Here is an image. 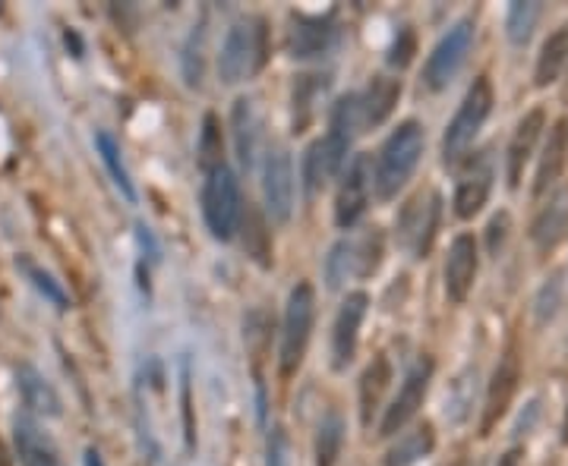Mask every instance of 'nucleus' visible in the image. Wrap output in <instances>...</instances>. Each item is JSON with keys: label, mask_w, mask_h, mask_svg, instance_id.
<instances>
[{"label": "nucleus", "mask_w": 568, "mask_h": 466, "mask_svg": "<svg viewBox=\"0 0 568 466\" xmlns=\"http://www.w3.org/2000/svg\"><path fill=\"white\" fill-rule=\"evenodd\" d=\"M420 155H423V126L418 120H404L386 139V146L379 148V158H376L373 186L383 203L395 199L408 186V180L418 171Z\"/></svg>", "instance_id": "obj_1"}, {"label": "nucleus", "mask_w": 568, "mask_h": 466, "mask_svg": "<svg viewBox=\"0 0 568 466\" xmlns=\"http://www.w3.org/2000/svg\"><path fill=\"white\" fill-rule=\"evenodd\" d=\"M266 63V20H243L234 23L221 54H218V76L225 86H238L250 79L259 66Z\"/></svg>", "instance_id": "obj_2"}, {"label": "nucleus", "mask_w": 568, "mask_h": 466, "mask_svg": "<svg viewBox=\"0 0 568 466\" xmlns=\"http://www.w3.org/2000/svg\"><path fill=\"white\" fill-rule=\"evenodd\" d=\"M203 218L215 240H231L243 218V199H240V183L231 168H215L206 174L203 186Z\"/></svg>", "instance_id": "obj_3"}, {"label": "nucleus", "mask_w": 568, "mask_h": 466, "mask_svg": "<svg viewBox=\"0 0 568 466\" xmlns=\"http://www.w3.org/2000/svg\"><path fill=\"white\" fill-rule=\"evenodd\" d=\"M439 214H443V196L436 189L418 193L411 203L401 208L398 224H395V236H398V246L404 253H411V259H426L430 256L436 231H439Z\"/></svg>", "instance_id": "obj_4"}, {"label": "nucleus", "mask_w": 568, "mask_h": 466, "mask_svg": "<svg viewBox=\"0 0 568 466\" xmlns=\"http://www.w3.org/2000/svg\"><path fill=\"white\" fill-rule=\"evenodd\" d=\"M493 111V86L486 76L474 79V86L468 88L458 114L451 116L449 130H446V139H443V158L446 164H455L468 148L474 146L478 133L483 130L486 116Z\"/></svg>", "instance_id": "obj_5"}, {"label": "nucleus", "mask_w": 568, "mask_h": 466, "mask_svg": "<svg viewBox=\"0 0 568 466\" xmlns=\"http://www.w3.org/2000/svg\"><path fill=\"white\" fill-rule=\"evenodd\" d=\"M313 321H316V293L303 281L291 291L288 309H285V328H281V376L285 379L298 372L306 356Z\"/></svg>", "instance_id": "obj_6"}, {"label": "nucleus", "mask_w": 568, "mask_h": 466, "mask_svg": "<svg viewBox=\"0 0 568 466\" xmlns=\"http://www.w3.org/2000/svg\"><path fill=\"white\" fill-rule=\"evenodd\" d=\"M471 45H474V20H458L443 38L439 45L433 48V54L426 58L423 66V83L433 91H443L451 79L458 76V70L464 66V60L471 54Z\"/></svg>", "instance_id": "obj_7"}, {"label": "nucleus", "mask_w": 568, "mask_h": 466, "mask_svg": "<svg viewBox=\"0 0 568 466\" xmlns=\"http://www.w3.org/2000/svg\"><path fill=\"white\" fill-rule=\"evenodd\" d=\"M263 199L275 224H288L294 211V161L288 148H271L263 164Z\"/></svg>", "instance_id": "obj_8"}, {"label": "nucleus", "mask_w": 568, "mask_h": 466, "mask_svg": "<svg viewBox=\"0 0 568 466\" xmlns=\"http://www.w3.org/2000/svg\"><path fill=\"white\" fill-rule=\"evenodd\" d=\"M518 381H521V353H518V344L511 341L506 353L499 356V366L490 379V388H486V407H483V419H480V436L486 438L496 422L509 413L511 401L518 394Z\"/></svg>", "instance_id": "obj_9"}, {"label": "nucleus", "mask_w": 568, "mask_h": 466, "mask_svg": "<svg viewBox=\"0 0 568 466\" xmlns=\"http://www.w3.org/2000/svg\"><path fill=\"white\" fill-rule=\"evenodd\" d=\"M370 186H373V161L370 155H358L348 171L341 176V186H338V196H335V221L338 228H354L363 211H366V203H370Z\"/></svg>", "instance_id": "obj_10"}, {"label": "nucleus", "mask_w": 568, "mask_h": 466, "mask_svg": "<svg viewBox=\"0 0 568 466\" xmlns=\"http://www.w3.org/2000/svg\"><path fill=\"white\" fill-rule=\"evenodd\" d=\"M430 379H433V363L430 359H420L418 366L408 372V379L401 384L398 397L391 401V407L386 409V416L379 422V436H398L418 416V409L423 407V397H426V388H430Z\"/></svg>", "instance_id": "obj_11"}, {"label": "nucleus", "mask_w": 568, "mask_h": 466, "mask_svg": "<svg viewBox=\"0 0 568 466\" xmlns=\"http://www.w3.org/2000/svg\"><path fill=\"white\" fill-rule=\"evenodd\" d=\"M366 306L370 296L366 293H348V299L341 303L338 316H335V328H331V366L341 372L351 366L354 353H358L360 324L366 319Z\"/></svg>", "instance_id": "obj_12"}, {"label": "nucleus", "mask_w": 568, "mask_h": 466, "mask_svg": "<svg viewBox=\"0 0 568 466\" xmlns=\"http://www.w3.org/2000/svg\"><path fill=\"white\" fill-rule=\"evenodd\" d=\"M478 240L471 233H458L451 240L449 259H446V293L451 303H464L471 296L474 281H478Z\"/></svg>", "instance_id": "obj_13"}, {"label": "nucleus", "mask_w": 568, "mask_h": 466, "mask_svg": "<svg viewBox=\"0 0 568 466\" xmlns=\"http://www.w3.org/2000/svg\"><path fill=\"white\" fill-rule=\"evenodd\" d=\"M345 151H348V146L338 136H331V133L326 139H316L313 146L306 148L303 168H300L303 171V189H306V196H316L331 176L338 174V168L345 161Z\"/></svg>", "instance_id": "obj_14"}, {"label": "nucleus", "mask_w": 568, "mask_h": 466, "mask_svg": "<svg viewBox=\"0 0 568 466\" xmlns=\"http://www.w3.org/2000/svg\"><path fill=\"white\" fill-rule=\"evenodd\" d=\"M543 130H546V114H543V108L528 111V114L521 116V123L515 126V133H511V143H509V186L511 189H518V186H521L524 168H528V161H531V155H534V148H537L540 133H543Z\"/></svg>", "instance_id": "obj_15"}, {"label": "nucleus", "mask_w": 568, "mask_h": 466, "mask_svg": "<svg viewBox=\"0 0 568 466\" xmlns=\"http://www.w3.org/2000/svg\"><path fill=\"white\" fill-rule=\"evenodd\" d=\"M331 45H335V23L323 16H298L288 32V51L298 60L323 58Z\"/></svg>", "instance_id": "obj_16"}, {"label": "nucleus", "mask_w": 568, "mask_h": 466, "mask_svg": "<svg viewBox=\"0 0 568 466\" xmlns=\"http://www.w3.org/2000/svg\"><path fill=\"white\" fill-rule=\"evenodd\" d=\"M568 161V120H556L549 136H546V146H543V155H540V168H537V180H534V196H546L559 176L566 171Z\"/></svg>", "instance_id": "obj_17"}, {"label": "nucleus", "mask_w": 568, "mask_h": 466, "mask_svg": "<svg viewBox=\"0 0 568 466\" xmlns=\"http://www.w3.org/2000/svg\"><path fill=\"white\" fill-rule=\"evenodd\" d=\"M568 236V189H559L549 196V203L540 208L537 221L531 228V240L537 243V249L549 253L556 249Z\"/></svg>", "instance_id": "obj_18"}, {"label": "nucleus", "mask_w": 568, "mask_h": 466, "mask_svg": "<svg viewBox=\"0 0 568 466\" xmlns=\"http://www.w3.org/2000/svg\"><path fill=\"white\" fill-rule=\"evenodd\" d=\"M13 444H16V457L23 466H60L58 447L32 419L13 422Z\"/></svg>", "instance_id": "obj_19"}, {"label": "nucleus", "mask_w": 568, "mask_h": 466, "mask_svg": "<svg viewBox=\"0 0 568 466\" xmlns=\"http://www.w3.org/2000/svg\"><path fill=\"white\" fill-rule=\"evenodd\" d=\"M16 388L23 404L38 413V416H60L58 391L48 384V379L35 369V366H20L16 369Z\"/></svg>", "instance_id": "obj_20"}, {"label": "nucleus", "mask_w": 568, "mask_h": 466, "mask_svg": "<svg viewBox=\"0 0 568 466\" xmlns=\"http://www.w3.org/2000/svg\"><path fill=\"white\" fill-rule=\"evenodd\" d=\"M389 381L391 366L386 356H376V359L363 369V376H360V419H363V426L373 422V413L383 404V394L389 391Z\"/></svg>", "instance_id": "obj_21"}, {"label": "nucleus", "mask_w": 568, "mask_h": 466, "mask_svg": "<svg viewBox=\"0 0 568 466\" xmlns=\"http://www.w3.org/2000/svg\"><path fill=\"white\" fill-rule=\"evenodd\" d=\"M398 98H401V79L376 76L370 83V88H366V95L360 98V105H363V126L386 123L391 111H395V105H398Z\"/></svg>", "instance_id": "obj_22"}, {"label": "nucleus", "mask_w": 568, "mask_h": 466, "mask_svg": "<svg viewBox=\"0 0 568 466\" xmlns=\"http://www.w3.org/2000/svg\"><path fill=\"white\" fill-rule=\"evenodd\" d=\"M490 189H493V171L486 164H478L471 174L461 176L458 189H455V214L461 221L474 218L480 208L490 199Z\"/></svg>", "instance_id": "obj_23"}, {"label": "nucleus", "mask_w": 568, "mask_h": 466, "mask_svg": "<svg viewBox=\"0 0 568 466\" xmlns=\"http://www.w3.org/2000/svg\"><path fill=\"white\" fill-rule=\"evenodd\" d=\"M231 120H234V143H238L240 164L250 171L256 164V151H259V116H256L253 101L240 98Z\"/></svg>", "instance_id": "obj_24"}, {"label": "nucleus", "mask_w": 568, "mask_h": 466, "mask_svg": "<svg viewBox=\"0 0 568 466\" xmlns=\"http://www.w3.org/2000/svg\"><path fill=\"white\" fill-rule=\"evenodd\" d=\"M433 447H436V432L430 422H423L414 432L398 438V444L389 451L386 466H418L420 461H426L433 454Z\"/></svg>", "instance_id": "obj_25"}, {"label": "nucleus", "mask_w": 568, "mask_h": 466, "mask_svg": "<svg viewBox=\"0 0 568 466\" xmlns=\"http://www.w3.org/2000/svg\"><path fill=\"white\" fill-rule=\"evenodd\" d=\"M566 63H568V26H563V29L553 32V35L543 41L537 58V70H534V83H537L540 88L556 83Z\"/></svg>", "instance_id": "obj_26"}, {"label": "nucleus", "mask_w": 568, "mask_h": 466, "mask_svg": "<svg viewBox=\"0 0 568 466\" xmlns=\"http://www.w3.org/2000/svg\"><path fill=\"white\" fill-rule=\"evenodd\" d=\"M95 146H98V155H101L108 174L114 180V186L120 189V196H123L126 203H136V189H133L130 171H126V164H123V158H120V146L114 143V136H111V133H98V136H95Z\"/></svg>", "instance_id": "obj_27"}, {"label": "nucleus", "mask_w": 568, "mask_h": 466, "mask_svg": "<svg viewBox=\"0 0 568 466\" xmlns=\"http://www.w3.org/2000/svg\"><path fill=\"white\" fill-rule=\"evenodd\" d=\"M240 221H243V249H246V256H253L263 268H269L271 236H269V228H266V218H263L256 208H250Z\"/></svg>", "instance_id": "obj_28"}, {"label": "nucleus", "mask_w": 568, "mask_h": 466, "mask_svg": "<svg viewBox=\"0 0 568 466\" xmlns=\"http://www.w3.org/2000/svg\"><path fill=\"white\" fill-rule=\"evenodd\" d=\"M341 444H345V419L341 413H326V419L319 422L316 432V466H335L341 457Z\"/></svg>", "instance_id": "obj_29"}, {"label": "nucleus", "mask_w": 568, "mask_h": 466, "mask_svg": "<svg viewBox=\"0 0 568 466\" xmlns=\"http://www.w3.org/2000/svg\"><path fill=\"white\" fill-rule=\"evenodd\" d=\"M363 126V105H360V95H345L335 111H331V136H338L345 146L354 143V136Z\"/></svg>", "instance_id": "obj_30"}, {"label": "nucleus", "mask_w": 568, "mask_h": 466, "mask_svg": "<svg viewBox=\"0 0 568 466\" xmlns=\"http://www.w3.org/2000/svg\"><path fill=\"white\" fill-rule=\"evenodd\" d=\"M540 20V3L534 0H518L509 7L506 16V32H509L511 45H528V38L534 35Z\"/></svg>", "instance_id": "obj_31"}, {"label": "nucleus", "mask_w": 568, "mask_h": 466, "mask_svg": "<svg viewBox=\"0 0 568 466\" xmlns=\"http://www.w3.org/2000/svg\"><path fill=\"white\" fill-rule=\"evenodd\" d=\"M383 262V233L373 231L363 233L360 240H354V274L358 278H370Z\"/></svg>", "instance_id": "obj_32"}, {"label": "nucleus", "mask_w": 568, "mask_h": 466, "mask_svg": "<svg viewBox=\"0 0 568 466\" xmlns=\"http://www.w3.org/2000/svg\"><path fill=\"white\" fill-rule=\"evenodd\" d=\"M351 274H354V240H341L326 259V281L331 291H338Z\"/></svg>", "instance_id": "obj_33"}, {"label": "nucleus", "mask_w": 568, "mask_h": 466, "mask_svg": "<svg viewBox=\"0 0 568 466\" xmlns=\"http://www.w3.org/2000/svg\"><path fill=\"white\" fill-rule=\"evenodd\" d=\"M16 265H20V268H23V274L29 278L32 287H35L38 293H45V299H51L58 309H67V306H70L67 293L60 291V284L55 281V278H51V274H48V271H41V268L32 262V259H26V256H23V259H16Z\"/></svg>", "instance_id": "obj_34"}, {"label": "nucleus", "mask_w": 568, "mask_h": 466, "mask_svg": "<svg viewBox=\"0 0 568 466\" xmlns=\"http://www.w3.org/2000/svg\"><path fill=\"white\" fill-rule=\"evenodd\" d=\"M200 164L203 171L209 174L215 168H221V130H218V120L206 116V126H203V139H200Z\"/></svg>", "instance_id": "obj_35"}, {"label": "nucleus", "mask_w": 568, "mask_h": 466, "mask_svg": "<svg viewBox=\"0 0 568 466\" xmlns=\"http://www.w3.org/2000/svg\"><path fill=\"white\" fill-rule=\"evenodd\" d=\"M559 306H563V278H559V274H553V278H549V281L540 287L537 299H534V316H537L540 324H546L549 319H556Z\"/></svg>", "instance_id": "obj_36"}, {"label": "nucleus", "mask_w": 568, "mask_h": 466, "mask_svg": "<svg viewBox=\"0 0 568 466\" xmlns=\"http://www.w3.org/2000/svg\"><path fill=\"white\" fill-rule=\"evenodd\" d=\"M266 466H294V461H291V438L285 432V426H271L269 429Z\"/></svg>", "instance_id": "obj_37"}, {"label": "nucleus", "mask_w": 568, "mask_h": 466, "mask_svg": "<svg viewBox=\"0 0 568 466\" xmlns=\"http://www.w3.org/2000/svg\"><path fill=\"white\" fill-rule=\"evenodd\" d=\"M509 228H511V218L506 214V211H499V214L490 221V228H486V249H490V256H499V253H503L506 236H509Z\"/></svg>", "instance_id": "obj_38"}, {"label": "nucleus", "mask_w": 568, "mask_h": 466, "mask_svg": "<svg viewBox=\"0 0 568 466\" xmlns=\"http://www.w3.org/2000/svg\"><path fill=\"white\" fill-rule=\"evenodd\" d=\"M414 51H418V38H414V32L401 29L398 32V38H395V45H391L389 63L391 66H408L411 58H414Z\"/></svg>", "instance_id": "obj_39"}, {"label": "nucleus", "mask_w": 568, "mask_h": 466, "mask_svg": "<svg viewBox=\"0 0 568 466\" xmlns=\"http://www.w3.org/2000/svg\"><path fill=\"white\" fill-rule=\"evenodd\" d=\"M496 466H521V451H518V447L506 451V454L499 457V464Z\"/></svg>", "instance_id": "obj_40"}, {"label": "nucleus", "mask_w": 568, "mask_h": 466, "mask_svg": "<svg viewBox=\"0 0 568 466\" xmlns=\"http://www.w3.org/2000/svg\"><path fill=\"white\" fill-rule=\"evenodd\" d=\"M563 441L568 444V407H566V416H563Z\"/></svg>", "instance_id": "obj_41"}, {"label": "nucleus", "mask_w": 568, "mask_h": 466, "mask_svg": "<svg viewBox=\"0 0 568 466\" xmlns=\"http://www.w3.org/2000/svg\"><path fill=\"white\" fill-rule=\"evenodd\" d=\"M0 466H13L10 464V457H7V451H3V444H0Z\"/></svg>", "instance_id": "obj_42"}, {"label": "nucleus", "mask_w": 568, "mask_h": 466, "mask_svg": "<svg viewBox=\"0 0 568 466\" xmlns=\"http://www.w3.org/2000/svg\"><path fill=\"white\" fill-rule=\"evenodd\" d=\"M86 457H89V466H101V461H98V454H95V451H89Z\"/></svg>", "instance_id": "obj_43"}, {"label": "nucleus", "mask_w": 568, "mask_h": 466, "mask_svg": "<svg viewBox=\"0 0 568 466\" xmlns=\"http://www.w3.org/2000/svg\"><path fill=\"white\" fill-rule=\"evenodd\" d=\"M563 101L568 105V76H566V86H563Z\"/></svg>", "instance_id": "obj_44"}]
</instances>
